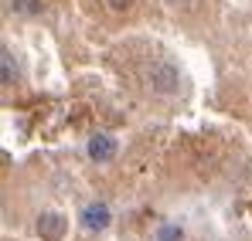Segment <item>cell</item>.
I'll use <instances>...</instances> for the list:
<instances>
[{
  "instance_id": "8",
  "label": "cell",
  "mask_w": 252,
  "mask_h": 241,
  "mask_svg": "<svg viewBox=\"0 0 252 241\" xmlns=\"http://www.w3.org/2000/svg\"><path fill=\"white\" fill-rule=\"evenodd\" d=\"M106 3H109V10H116V14H123V10H129V7H133L136 0H106Z\"/></svg>"
},
{
  "instance_id": "4",
  "label": "cell",
  "mask_w": 252,
  "mask_h": 241,
  "mask_svg": "<svg viewBox=\"0 0 252 241\" xmlns=\"http://www.w3.org/2000/svg\"><path fill=\"white\" fill-rule=\"evenodd\" d=\"M34 228H38V235H41L44 241H58L65 235V217H62V214H41Z\"/></svg>"
},
{
  "instance_id": "5",
  "label": "cell",
  "mask_w": 252,
  "mask_h": 241,
  "mask_svg": "<svg viewBox=\"0 0 252 241\" xmlns=\"http://www.w3.org/2000/svg\"><path fill=\"white\" fill-rule=\"evenodd\" d=\"M0 81L3 85H14L17 81V61H14V51L10 48L0 51Z\"/></svg>"
},
{
  "instance_id": "6",
  "label": "cell",
  "mask_w": 252,
  "mask_h": 241,
  "mask_svg": "<svg viewBox=\"0 0 252 241\" xmlns=\"http://www.w3.org/2000/svg\"><path fill=\"white\" fill-rule=\"evenodd\" d=\"M154 241H181V228H177V224H164Z\"/></svg>"
},
{
  "instance_id": "9",
  "label": "cell",
  "mask_w": 252,
  "mask_h": 241,
  "mask_svg": "<svg viewBox=\"0 0 252 241\" xmlns=\"http://www.w3.org/2000/svg\"><path fill=\"white\" fill-rule=\"evenodd\" d=\"M167 3H174V7H177V3H181V7H184V3H188V0H167Z\"/></svg>"
},
{
  "instance_id": "7",
  "label": "cell",
  "mask_w": 252,
  "mask_h": 241,
  "mask_svg": "<svg viewBox=\"0 0 252 241\" xmlns=\"http://www.w3.org/2000/svg\"><path fill=\"white\" fill-rule=\"evenodd\" d=\"M14 10L17 14H38L41 10V0H14Z\"/></svg>"
},
{
  "instance_id": "3",
  "label": "cell",
  "mask_w": 252,
  "mask_h": 241,
  "mask_svg": "<svg viewBox=\"0 0 252 241\" xmlns=\"http://www.w3.org/2000/svg\"><path fill=\"white\" fill-rule=\"evenodd\" d=\"M89 157L95 163H106L116 157V139L113 136H106V133H95L92 139H89Z\"/></svg>"
},
{
  "instance_id": "1",
  "label": "cell",
  "mask_w": 252,
  "mask_h": 241,
  "mask_svg": "<svg viewBox=\"0 0 252 241\" xmlns=\"http://www.w3.org/2000/svg\"><path fill=\"white\" fill-rule=\"evenodd\" d=\"M147 81H150V88H154L157 95H174L177 85H181V72H177V65H170V61H154V65L147 68Z\"/></svg>"
},
{
  "instance_id": "2",
  "label": "cell",
  "mask_w": 252,
  "mask_h": 241,
  "mask_svg": "<svg viewBox=\"0 0 252 241\" xmlns=\"http://www.w3.org/2000/svg\"><path fill=\"white\" fill-rule=\"evenodd\" d=\"M109 221H113V214H109V207H106V204H89V207L82 211L85 231H106V228H109Z\"/></svg>"
}]
</instances>
